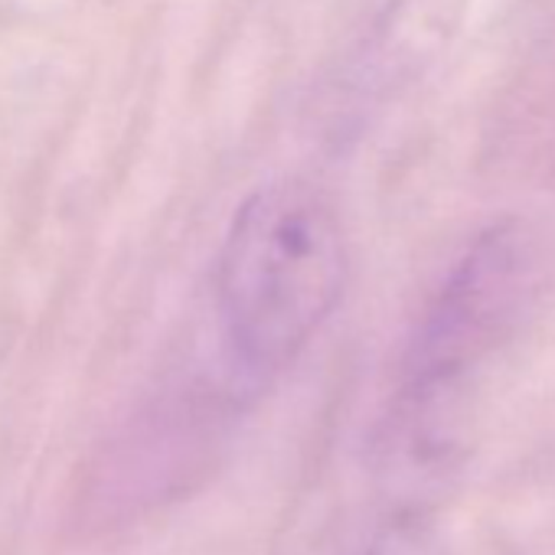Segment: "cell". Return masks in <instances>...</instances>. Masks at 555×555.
<instances>
[{
  "mask_svg": "<svg viewBox=\"0 0 555 555\" xmlns=\"http://www.w3.org/2000/svg\"><path fill=\"white\" fill-rule=\"evenodd\" d=\"M347 264L344 225L321 190L282 180L238 206L219 251L216 308L242 392L285 370L327 324Z\"/></svg>",
  "mask_w": 555,
  "mask_h": 555,
  "instance_id": "6da1fadb",
  "label": "cell"
},
{
  "mask_svg": "<svg viewBox=\"0 0 555 555\" xmlns=\"http://www.w3.org/2000/svg\"><path fill=\"white\" fill-rule=\"evenodd\" d=\"M548 251L526 219L487 225L454 261L422 314L399 383L470 389L480 363L529 318L548 278Z\"/></svg>",
  "mask_w": 555,
  "mask_h": 555,
  "instance_id": "7a4b0ae2",
  "label": "cell"
},
{
  "mask_svg": "<svg viewBox=\"0 0 555 555\" xmlns=\"http://www.w3.org/2000/svg\"><path fill=\"white\" fill-rule=\"evenodd\" d=\"M461 21L464 0H389L363 50V82L376 89L412 82L451 47Z\"/></svg>",
  "mask_w": 555,
  "mask_h": 555,
  "instance_id": "3957f363",
  "label": "cell"
},
{
  "mask_svg": "<svg viewBox=\"0 0 555 555\" xmlns=\"http://www.w3.org/2000/svg\"><path fill=\"white\" fill-rule=\"evenodd\" d=\"M360 555H451L435 509L392 506L373 529Z\"/></svg>",
  "mask_w": 555,
  "mask_h": 555,
  "instance_id": "277c9868",
  "label": "cell"
}]
</instances>
